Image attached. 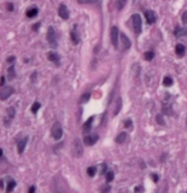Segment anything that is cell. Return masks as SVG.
<instances>
[{
    "mask_svg": "<svg viewBox=\"0 0 187 193\" xmlns=\"http://www.w3.org/2000/svg\"><path fill=\"white\" fill-rule=\"evenodd\" d=\"M47 42L51 47H57V38H56V33L54 27H48L47 29Z\"/></svg>",
    "mask_w": 187,
    "mask_h": 193,
    "instance_id": "1",
    "label": "cell"
},
{
    "mask_svg": "<svg viewBox=\"0 0 187 193\" xmlns=\"http://www.w3.org/2000/svg\"><path fill=\"white\" fill-rule=\"evenodd\" d=\"M73 155L75 157H80L83 155V146L79 138H75L73 142Z\"/></svg>",
    "mask_w": 187,
    "mask_h": 193,
    "instance_id": "2",
    "label": "cell"
},
{
    "mask_svg": "<svg viewBox=\"0 0 187 193\" xmlns=\"http://www.w3.org/2000/svg\"><path fill=\"white\" fill-rule=\"evenodd\" d=\"M132 20V27H134V32L136 34H139L141 32V17L139 14H134L131 17Z\"/></svg>",
    "mask_w": 187,
    "mask_h": 193,
    "instance_id": "3",
    "label": "cell"
},
{
    "mask_svg": "<svg viewBox=\"0 0 187 193\" xmlns=\"http://www.w3.org/2000/svg\"><path fill=\"white\" fill-rule=\"evenodd\" d=\"M51 135H52V137L55 138V140H60L62 137V127L59 122L54 123L52 128H51Z\"/></svg>",
    "mask_w": 187,
    "mask_h": 193,
    "instance_id": "4",
    "label": "cell"
},
{
    "mask_svg": "<svg viewBox=\"0 0 187 193\" xmlns=\"http://www.w3.org/2000/svg\"><path fill=\"white\" fill-rule=\"evenodd\" d=\"M13 93H14V89H13L12 86H3V88L0 89V99L1 100L8 99Z\"/></svg>",
    "mask_w": 187,
    "mask_h": 193,
    "instance_id": "5",
    "label": "cell"
},
{
    "mask_svg": "<svg viewBox=\"0 0 187 193\" xmlns=\"http://www.w3.org/2000/svg\"><path fill=\"white\" fill-rule=\"evenodd\" d=\"M118 36H120L118 28L116 26H113L112 28H111V42H112V45L115 46V47L118 46Z\"/></svg>",
    "mask_w": 187,
    "mask_h": 193,
    "instance_id": "6",
    "label": "cell"
},
{
    "mask_svg": "<svg viewBox=\"0 0 187 193\" xmlns=\"http://www.w3.org/2000/svg\"><path fill=\"white\" fill-rule=\"evenodd\" d=\"M144 17H145L146 22H148V24H153V23H155V20H157L155 13L151 12V10H145V12H144Z\"/></svg>",
    "mask_w": 187,
    "mask_h": 193,
    "instance_id": "7",
    "label": "cell"
},
{
    "mask_svg": "<svg viewBox=\"0 0 187 193\" xmlns=\"http://www.w3.org/2000/svg\"><path fill=\"white\" fill-rule=\"evenodd\" d=\"M27 142H28V137H23V138H20V140L18 141V144H17L18 154H23L24 153V149H26V146H27Z\"/></svg>",
    "mask_w": 187,
    "mask_h": 193,
    "instance_id": "8",
    "label": "cell"
},
{
    "mask_svg": "<svg viewBox=\"0 0 187 193\" xmlns=\"http://www.w3.org/2000/svg\"><path fill=\"white\" fill-rule=\"evenodd\" d=\"M98 141V135H88L84 137V144L87 146H92Z\"/></svg>",
    "mask_w": 187,
    "mask_h": 193,
    "instance_id": "9",
    "label": "cell"
},
{
    "mask_svg": "<svg viewBox=\"0 0 187 193\" xmlns=\"http://www.w3.org/2000/svg\"><path fill=\"white\" fill-rule=\"evenodd\" d=\"M59 17H61L62 19L69 18V9L66 8L65 4H60V7H59Z\"/></svg>",
    "mask_w": 187,
    "mask_h": 193,
    "instance_id": "10",
    "label": "cell"
},
{
    "mask_svg": "<svg viewBox=\"0 0 187 193\" xmlns=\"http://www.w3.org/2000/svg\"><path fill=\"white\" fill-rule=\"evenodd\" d=\"M14 116H15V108L9 107V108H8V111H7V119H5V124L9 123V122L14 118Z\"/></svg>",
    "mask_w": 187,
    "mask_h": 193,
    "instance_id": "11",
    "label": "cell"
},
{
    "mask_svg": "<svg viewBox=\"0 0 187 193\" xmlns=\"http://www.w3.org/2000/svg\"><path fill=\"white\" fill-rule=\"evenodd\" d=\"M47 59L50 60V61L55 62L56 65L60 64V57H59V55H57L56 52H54V51H51V52H48V53H47Z\"/></svg>",
    "mask_w": 187,
    "mask_h": 193,
    "instance_id": "12",
    "label": "cell"
},
{
    "mask_svg": "<svg viewBox=\"0 0 187 193\" xmlns=\"http://www.w3.org/2000/svg\"><path fill=\"white\" fill-rule=\"evenodd\" d=\"M121 41H122V46H124V50H129L131 47V42H130L129 37L125 36V34H121Z\"/></svg>",
    "mask_w": 187,
    "mask_h": 193,
    "instance_id": "13",
    "label": "cell"
},
{
    "mask_svg": "<svg viewBox=\"0 0 187 193\" xmlns=\"http://www.w3.org/2000/svg\"><path fill=\"white\" fill-rule=\"evenodd\" d=\"M17 186V183H15V180L13 178H8V184H7V189H5V191H7V193H10L13 191V189H14V187Z\"/></svg>",
    "mask_w": 187,
    "mask_h": 193,
    "instance_id": "14",
    "label": "cell"
},
{
    "mask_svg": "<svg viewBox=\"0 0 187 193\" xmlns=\"http://www.w3.org/2000/svg\"><path fill=\"white\" fill-rule=\"evenodd\" d=\"M121 108H122V99L118 97L117 100H116V107H115V109H113V116L118 115V113H120V111H121Z\"/></svg>",
    "mask_w": 187,
    "mask_h": 193,
    "instance_id": "15",
    "label": "cell"
},
{
    "mask_svg": "<svg viewBox=\"0 0 187 193\" xmlns=\"http://www.w3.org/2000/svg\"><path fill=\"white\" fill-rule=\"evenodd\" d=\"M187 34V28H181V27H176L174 29V36L176 37H182Z\"/></svg>",
    "mask_w": 187,
    "mask_h": 193,
    "instance_id": "16",
    "label": "cell"
},
{
    "mask_svg": "<svg viewBox=\"0 0 187 193\" xmlns=\"http://www.w3.org/2000/svg\"><path fill=\"white\" fill-rule=\"evenodd\" d=\"M93 119H94V117H91V118H89L88 121H87L85 123L83 124V132H88V131H91V128H92V123H93Z\"/></svg>",
    "mask_w": 187,
    "mask_h": 193,
    "instance_id": "17",
    "label": "cell"
},
{
    "mask_svg": "<svg viewBox=\"0 0 187 193\" xmlns=\"http://www.w3.org/2000/svg\"><path fill=\"white\" fill-rule=\"evenodd\" d=\"M126 138H127L126 132H121V134H118L117 137H116V142L117 144H124L125 141H126Z\"/></svg>",
    "mask_w": 187,
    "mask_h": 193,
    "instance_id": "18",
    "label": "cell"
},
{
    "mask_svg": "<svg viewBox=\"0 0 187 193\" xmlns=\"http://www.w3.org/2000/svg\"><path fill=\"white\" fill-rule=\"evenodd\" d=\"M14 78H15V67L12 65V66L8 67V79H9V80H13Z\"/></svg>",
    "mask_w": 187,
    "mask_h": 193,
    "instance_id": "19",
    "label": "cell"
},
{
    "mask_svg": "<svg viewBox=\"0 0 187 193\" xmlns=\"http://www.w3.org/2000/svg\"><path fill=\"white\" fill-rule=\"evenodd\" d=\"M37 14H38V9H37V8H32V9L27 10V13H26V15L28 18H33V17H36Z\"/></svg>",
    "mask_w": 187,
    "mask_h": 193,
    "instance_id": "20",
    "label": "cell"
},
{
    "mask_svg": "<svg viewBox=\"0 0 187 193\" xmlns=\"http://www.w3.org/2000/svg\"><path fill=\"white\" fill-rule=\"evenodd\" d=\"M176 53H177L180 57H182L185 55V46L183 45H177L176 46Z\"/></svg>",
    "mask_w": 187,
    "mask_h": 193,
    "instance_id": "21",
    "label": "cell"
},
{
    "mask_svg": "<svg viewBox=\"0 0 187 193\" xmlns=\"http://www.w3.org/2000/svg\"><path fill=\"white\" fill-rule=\"evenodd\" d=\"M70 36H71V41H73V43H74V45L79 43V38H78V34H77V32H75V28L71 31V34H70Z\"/></svg>",
    "mask_w": 187,
    "mask_h": 193,
    "instance_id": "22",
    "label": "cell"
},
{
    "mask_svg": "<svg viewBox=\"0 0 187 193\" xmlns=\"http://www.w3.org/2000/svg\"><path fill=\"white\" fill-rule=\"evenodd\" d=\"M87 173H88L89 177H94L96 175V173H97V169L94 167H89L88 169H87Z\"/></svg>",
    "mask_w": 187,
    "mask_h": 193,
    "instance_id": "23",
    "label": "cell"
},
{
    "mask_svg": "<svg viewBox=\"0 0 187 193\" xmlns=\"http://www.w3.org/2000/svg\"><path fill=\"white\" fill-rule=\"evenodd\" d=\"M113 178H115V173L113 172H107V174H106V180L110 183V182L113 180Z\"/></svg>",
    "mask_w": 187,
    "mask_h": 193,
    "instance_id": "24",
    "label": "cell"
},
{
    "mask_svg": "<svg viewBox=\"0 0 187 193\" xmlns=\"http://www.w3.org/2000/svg\"><path fill=\"white\" fill-rule=\"evenodd\" d=\"M154 57V52H151V51H149V52H145L144 53V59L146 60V61H151Z\"/></svg>",
    "mask_w": 187,
    "mask_h": 193,
    "instance_id": "25",
    "label": "cell"
},
{
    "mask_svg": "<svg viewBox=\"0 0 187 193\" xmlns=\"http://www.w3.org/2000/svg\"><path fill=\"white\" fill-rule=\"evenodd\" d=\"M163 84H164L166 86H170V85L173 84L172 78H170V76H166V78H164V80H163Z\"/></svg>",
    "mask_w": 187,
    "mask_h": 193,
    "instance_id": "26",
    "label": "cell"
},
{
    "mask_svg": "<svg viewBox=\"0 0 187 193\" xmlns=\"http://www.w3.org/2000/svg\"><path fill=\"white\" fill-rule=\"evenodd\" d=\"M89 98H91V94H89V93L83 94L82 98H80V103H82V104H83V103H87L89 100Z\"/></svg>",
    "mask_w": 187,
    "mask_h": 193,
    "instance_id": "27",
    "label": "cell"
},
{
    "mask_svg": "<svg viewBox=\"0 0 187 193\" xmlns=\"http://www.w3.org/2000/svg\"><path fill=\"white\" fill-rule=\"evenodd\" d=\"M126 3H127V0H117V9L121 10L126 5Z\"/></svg>",
    "mask_w": 187,
    "mask_h": 193,
    "instance_id": "28",
    "label": "cell"
},
{
    "mask_svg": "<svg viewBox=\"0 0 187 193\" xmlns=\"http://www.w3.org/2000/svg\"><path fill=\"white\" fill-rule=\"evenodd\" d=\"M163 113L164 115H172V108L169 105H163Z\"/></svg>",
    "mask_w": 187,
    "mask_h": 193,
    "instance_id": "29",
    "label": "cell"
},
{
    "mask_svg": "<svg viewBox=\"0 0 187 193\" xmlns=\"http://www.w3.org/2000/svg\"><path fill=\"white\" fill-rule=\"evenodd\" d=\"M78 1H79L80 4H96L99 0H78Z\"/></svg>",
    "mask_w": 187,
    "mask_h": 193,
    "instance_id": "30",
    "label": "cell"
},
{
    "mask_svg": "<svg viewBox=\"0 0 187 193\" xmlns=\"http://www.w3.org/2000/svg\"><path fill=\"white\" fill-rule=\"evenodd\" d=\"M40 107H41V104H40L38 102H34L33 105H32V112H33V113H37V111L40 109Z\"/></svg>",
    "mask_w": 187,
    "mask_h": 193,
    "instance_id": "31",
    "label": "cell"
},
{
    "mask_svg": "<svg viewBox=\"0 0 187 193\" xmlns=\"http://www.w3.org/2000/svg\"><path fill=\"white\" fill-rule=\"evenodd\" d=\"M157 122H158L159 124H161V126H164V124H166V122H164V119H163V116L162 115H158L157 116Z\"/></svg>",
    "mask_w": 187,
    "mask_h": 193,
    "instance_id": "32",
    "label": "cell"
},
{
    "mask_svg": "<svg viewBox=\"0 0 187 193\" xmlns=\"http://www.w3.org/2000/svg\"><path fill=\"white\" fill-rule=\"evenodd\" d=\"M125 128H132V121L131 119H126V121H125Z\"/></svg>",
    "mask_w": 187,
    "mask_h": 193,
    "instance_id": "33",
    "label": "cell"
},
{
    "mask_svg": "<svg viewBox=\"0 0 187 193\" xmlns=\"http://www.w3.org/2000/svg\"><path fill=\"white\" fill-rule=\"evenodd\" d=\"M110 189H111L110 186H106V187H103V188H102L101 193H108V192H110Z\"/></svg>",
    "mask_w": 187,
    "mask_h": 193,
    "instance_id": "34",
    "label": "cell"
},
{
    "mask_svg": "<svg viewBox=\"0 0 187 193\" xmlns=\"http://www.w3.org/2000/svg\"><path fill=\"white\" fill-rule=\"evenodd\" d=\"M151 178H153V182H154V183H157V182L159 180L158 174H151Z\"/></svg>",
    "mask_w": 187,
    "mask_h": 193,
    "instance_id": "35",
    "label": "cell"
},
{
    "mask_svg": "<svg viewBox=\"0 0 187 193\" xmlns=\"http://www.w3.org/2000/svg\"><path fill=\"white\" fill-rule=\"evenodd\" d=\"M182 22H183L185 24H187V12H185V13L182 14Z\"/></svg>",
    "mask_w": 187,
    "mask_h": 193,
    "instance_id": "36",
    "label": "cell"
},
{
    "mask_svg": "<svg viewBox=\"0 0 187 193\" xmlns=\"http://www.w3.org/2000/svg\"><path fill=\"white\" fill-rule=\"evenodd\" d=\"M141 192H143V187L141 186H139V187L135 188V193H141Z\"/></svg>",
    "mask_w": 187,
    "mask_h": 193,
    "instance_id": "37",
    "label": "cell"
},
{
    "mask_svg": "<svg viewBox=\"0 0 187 193\" xmlns=\"http://www.w3.org/2000/svg\"><path fill=\"white\" fill-rule=\"evenodd\" d=\"M34 192H36V187H34V186L29 187V189H28V193H34Z\"/></svg>",
    "mask_w": 187,
    "mask_h": 193,
    "instance_id": "38",
    "label": "cell"
},
{
    "mask_svg": "<svg viewBox=\"0 0 187 193\" xmlns=\"http://www.w3.org/2000/svg\"><path fill=\"white\" fill-rule=\"evenodd\" d=\"M106 172H107V165L103 164V165H102V170H101V173H102V174H104Z\"/></svg>",
    "mask_w": 187,
    "mask_h": 193,
    "instance_id": "39",
    "label": "cell"
},
{
    "mask_svg": "<svg viewBox=\"0 0 187 193\" xmlns=\"http://www.w3.org/2000/svg\"><path fill=\"white\" fill-rule=\"evenodd\" d=\"M7 7H8V10H9V12H12V10L14 9V8H13V4H10V3L7 5Z\"/></svg>",
    "mask_w": 187,
    "mask_h": 193,
    "instance_id": "40",
    "label": "cell"
},
{
    "mask_svg": "<svg viewBox=\"0 0 187 193\" xmlns=\"http://www.w3.org/2000/svg\"><path fill=\"white\" fill-rule=\"evenodd\" d=\"M14 60H15L14 56H10V57L8 59V62H10V64H12V62H14Z\"/></svg>",
    "mask_w": 187,
    "mask_h": 193,
    "instance_id": "41",
    "label": "cell"
},
{
    "mask_svg": "<svg viewBox=\"0 0 187 193\" xmlns=\"http://www.w3.org/2000/svg\"><path fill=\"white\" fill-rule=\"evenodd\" d=\"M38 27H40V24H38V23H36V24L33 26V29H34V31H37V29H38Z\"/></svg>",
    "mask_w": 187,
    "mask_h": 193,
    "instance_id": "42",
    "label": "cell"
},
{
    "mask_svg": "<svg viewBox=\"0 0 187 193\" xmlns=\"http://www.w3.org/2000/svg\"><path fill=\"white\" fill-rule=\"evenodd\" d=\"M4 81H5V78H1V80H0V85H4Z\"/></svg>",
    "mask_w": 187,
    "mask_h": 193,
    "instance_id": "43",
    "label": "cell"
},
{
    "mask_svg": "<svg viewBox=\"0 0 187 193\" xmlns=\"http://www.w3.org/2000/svg\"><path fill=\"white\" fill-rule=\"evenodd\" d=\"M1 156H3V150L0 149V157H1Z\"/></svg>",
    "mask_w": 187,
    "mask_h": 193,
    "instance_id": "44",
    "label": "cell"
},
{
    "mask_svg": "<svg viewBox=\"0 0 187 193\" xmlns=\"http://www.w3.org/2000/svg\"><path fill=\"white\" fill-rule=\"evenodd\" d=\"M0 187H3V180H0Z\"/></svg>",
    "mask_w": 187,
    "mask_h": 193,
    "instance_id": "45",
    "label": "cell"
},
{
    "mask_svg": "<svg viewBox=\"0 0 187 193\" xmlns=\"http://www.w3.org/2000/svg\"><path fill=\"white\" fill-rule=\"evenodd\" d=\"M186 193H187V192H186Z\"/></svg>",
    "mask_w": 187,
    "mask_h": 193,
    "instance_id": "46",
    "label": "cell"
}]
</instances>
